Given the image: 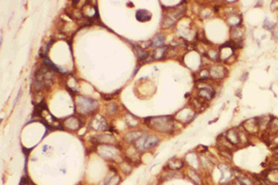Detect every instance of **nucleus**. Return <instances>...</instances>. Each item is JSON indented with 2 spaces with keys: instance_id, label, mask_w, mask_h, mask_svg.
Returning <instances> with one entry per match:
<instances>
[{
  "instance_id": "obj_1",
  "label": "nucleus",
  "mask_w": 278,
  "mask_h": 185,
  "mask_svg": "<svg viewBox=\"0 0 278 185\" xmlns=\"http://www.w3.org/2000/svg\"><path fill=\"white\" fill-rule=\"evenodd\" d=\"M54 70L51 67L45 65L41 67L35 74V90H41L46 87H49L53 82L54 78Z\"/></svg>"
},
{
  "instance_id": "obj_2",
  "label": "nucleus",
  "mask_w": 278,
  "mask_h": 185,
  "mask_svg": "<svg viewBox=\"0 0 278 185\" xmlns=\"http://www.w3.org/2000/svg\"><path fill=\"white\" fill-rule=\"evenodd\" d=\"M146 123L149 127L155 129L159 131L170 133L174 130V120L172 117L161 116V117H155V118H149L146 120Z\"/></svg>"
},
{
  "instance_id": "obj_3",
  "label": "nucleus",
  "mask_w": 278,
  "mask_h": 185,
  "mask_svg": "<svg viewBox=\"0 0 278 185\" xmlns=\"http://www.w3.org/2000/svg\"><path fill=\"white\" fill-rule=\"evenodd\" d=\"M76 107L80 113H89L94 111L97 107V104L95 100L84 96H78L76 100Z\"/></svg>"
},
{
  "instance_id": "obj_4",
  "label": "nucleus",
  "mask_w": 278,
  "mask_h": 185,
  "mask_svg": "<svg viewBox=\"0 0 278 185\" xmlns=\"http://www.w3.org/2000/svg\"><path fill=\"white\" fill-rule=\"evenodd\" d=\"M184 13L185 12H182V8L179 6L169 10L167 14L164 15V19L162 21V27L166 28L172 26L174 23H175L177 20H179L183 16Z\"/></svg>"
},
{
  "instance_id": "obj_5",
  "label": "nucleus",
  "mask_w": 278,
  "mask_h": 185,
  "mask_svg": "<svg viewBox=\"0 0 278 185\" xmlns=\"http://www.w3.org/2000/svg\"><path fill=\"white\" fill-rule=\"evenodd\" d=\"M160 142L159 138H157L154 135H148V136H141L136 141V146L139 149H144L148 150L150 148H153L158 144Z\"/></svg>"
},
{
  "instance_id": "obj_6",
  "label": "nucleus",
  "mask_w": 278,
  "mask_h": 185,
  "mask_svg": "<svg viewBox=\"0 0 278 185\" xmlns=\"http://www.w3.org/2000/svg\"><path fill=\"white\" fill-rule=\"evenodd\" d=\"M244 128L249 133H255L258 131L260 126L258 122V119H250L244 122Z\"/></svg>"
},
{
  "instance_id": "obj_7",
  "label": "nucleus",
  "mask_w": 278,
  "mask_h": 185,
  "mask_svg": "<svg viewBox=\"0 0 278 185\" xmlns=\"http://www.w3.org/2000/svg\"><path fill=\"white\" fill-rule=\"evenodd\" d=\"M91 125H92V128H94L96 131H99V130L104 131V130H106L108 128L107 122L100 116H97V117L94 118V119L92 120V124Z\"/></svg>"
},
{
  "instance_id": "obj_8",
  "label": "nucleus",
  "mask_w": 278,
  "mask_h": 185,
  "mask_svg": "<svg viewBox=\"0 0 278 185\" xmlns=\"http://www.w3.org/2000/svg\"><path fill=\"white\" fill-rule=\"evenodd\" d=\"M136 20L140 22H149L151 20L152 15L149 11L146 10H139L136 12Z\"/></svg>"
},
{
  "instance_id": "obj_9",
  "label": "nucleus",
  "mask_w": 278,
  "mask_h": 185,
  "mask_svg": "<svg viewBox=\"0 0 278 185\" xmlns=\"http://www.w3.org/2000/svg\"><path fill=\"white\" fill-rule=\"evenodd\" d=\"M225 137L227 138V140L233 144V145H235L239 143V137H238V131L236 130H229L226 134H225Z\"/></svg>"
},
{
  "instance_id": "obj_10",
  "label": "nucleus",
  "mask_w": 278,
  "mask_h": 185,
  "mask_svg": "<svg viewBox=\"0 0 278 185\" xmlns=\"http://www.w3.org/2000/svg\"><path fill=\"white\" fill-rule=\"evenodd\" d=\"M211 75L213 77V78H216V79H221L223 77H224L225 75V70L223 67L222 66H214L211 69Z\"/></svg>"
},
{
  "instance_id": "obj_11",
  "label": "nucleus",
  "mask_w": 278,
  "mask_h": 185,
  "mask_svg": "<svg viewBox=\"0 0 278 185\" xmlns=\"http://www.w3.org/2000/svg\"><path fill=\"white\" fill-rule=\"evenodd\" d=\"M64 123H65V125L67 126V127H70V125H72L71 126V129L72 130H77L79 127V120H78V119H76V118H70V119H66L65 121H64Z\"/></svg>"
},
{
  "instance_id": "obj_12",
  "label": "nucleus",
  "mask_w": 278,
  "mask_h": 185,
  "mask_svg": "<svg viewBox=\"0 0 278 185\" xmlns=\"http://www.w3.org/2000/svg\"><path fill=\"white\" fill-rule=\"evenodd\" d=\"M134 50H135V52H136V55H137V57H138V58L139 59H148V58H149V53L146 51V50H144L142 47H140V46H134Z\"/></svg>"
},
{
  "instance_id": "obj_13",
  "label": "nucleus",
  "mask_w": 278,
  "mask_h": 185,
  "mask_svg": "<svg viewBox=\"0 0 278 185\" xmlns=\"http://www.w3.org/2000/svg\"><path fill=\"white\" fill-rule=\"evenodd\" d=\"M183 161L182 160H180V159H173V160H171L169 163H168V167H171L172 169H174V170H177V169H180L182 167H183Z\"/></svg>"
},
{
  "instance_id": "obj_14",
  "label": "nucleus",
  "mask_w": 278,
  "mask_h": 185,
  "mask_svg": "<svg viewBox=\"0 0 278 185\" xmlns=\"http://www.w3.org/2000/svg\"><path fill=\"white\" fill-rule=\"evenodd\" d=\"M227 20H228V22H229L230 24L234 25V26L238 25V24L241 22V21H242V19H241L240 16H238V15H234V14H232L231 16H229Z\"/></svg>"
},
{
  "instance_id": "obj_15",
  "label": "nucleus",
  "mask_w": 278,
  "mask_h": 185,
  "mask_svg": "<svg viewBox=\"0 0 278 185\" xmlns=\"http://www.w3.org/2000/svg\"><path fill=\"white\" fill-rule=\"evenodd\" d=\"M151 44H152L153 46H161L164 44V37H162L160 34L154 36L152 41H151Z\"/></svg>"
},
{
  "instance_id": "obj_16",
  "label": "nucleus",
  "mask_w": 278,
  "mask_h": 185,
  "mask_svg": "<svg viewBox=\"0 0 278 185\" xmlns=\"http://www.w3.org/2000/svg\"><path fill=\"white\" fill-rule=\"evenodd\" d=\"M269 129L273 132L278 134V119H271L270 123H269Z\"/></svg>"
},
{
  "instance_id": "obj_17",
  "label": "nucleus",
  "mask_w": 278,
  "mask_h": 185,
  "mask_svg": "<svg viewBox=\"0 0 278 185\" xmlns=\"http://www.w3.org/2000/svg\"><path fill=\"white\" fill-rule=\"evenodd\" d=\"M232 34H233V36H234L235 39L240 40L242 38V36H243V32L239 28H235L233 30V32H232Z\"/></svg>"
},
{
  "instance_id": "obj_18",
  "label": "nucleus",
  "mask_w": 278,
  "mask_h": 185,
  "mask_svg": "<svg viewBox=\"0 0 278 185\" xmlns=\"http://www.w3.org/2000/svg\"><path fill=\"white\" fill-rule=\"evenodd\" d=\"M238 181L241 185H254L251 179L248 178H238Z\"/></svg>"
},
{
  "instance_id": "obj_19",
  "label": "nucleus",
  "mask_w": 278,
  "mask_h": 185,
  "mask_svg": "<svg viewBox=\"0 0 278 185\" xmlns=\"http://www.w3.org/2000/svg\"><path fill=\"white\" fill-rule=\"evenodd\" d=\"M189 176H190L191 179H192V180H193L195 183H198V184H199V183H200V179H199L198 176L196 174V172H195V171L191 170V171H190V173H189Z\"/></svg>"
},
{
  "instance_id": "obj_20",
  "label": "nucleus",
  "mask_w": 278,
  "mask_h": 185,
  "mask_svg": "<svg viewBox=\"0 0 278 185\" xmlns=\"http://www.w3.org/2000/svg\"><path fill=\"white\" fill-rule=\"evenodd\" d=\"M118 177H111L108 180V182L105 184V185H116L118 182H119V180H117V181H115V179H117Z\"/></svg>"
},
{
  "instance_id": "obj_21",
  "label": "nucleus",
  "mask_w": 278,
  "mask_h": 185,
  "mask_svg": "<svg viewBox=\"0 0 278 185\" xmlns=\"http://www.w3.org/2000/svg\"><path fill=\"white\" fill-rule=\"evenodd\" d=\"M274 152H275V153H277V154H278V146H277V147H276V148H275V149H274Z\"/></svg>"
}]
</instances>
